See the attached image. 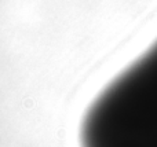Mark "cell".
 <instances>
[{"label":"cell","mask_w":157,"mask_h":147,"mask_svg":"<svg viewBox=\"0 0 157 147\" xmlns=\"http://www.w3.org/2000/svg\"><path fill=\"white\" fill-rule=\"evenodd\" d=\"M82 147H157V40L88 107Z\"/></svg>","instance_id":"1"}]
</instances>
